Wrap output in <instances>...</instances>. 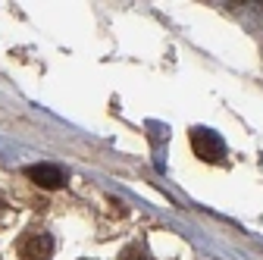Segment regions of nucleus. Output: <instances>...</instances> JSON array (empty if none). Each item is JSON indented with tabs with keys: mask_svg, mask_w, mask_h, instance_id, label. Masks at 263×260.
<instances>
[{
	"mask_svg": "<svg viewBox=\"0 0 263 260\" xmlns=\"http://www.w3.org/2000/svg\"><path fill=\"white\" fill-rule=\"evenodd\" d=\"M191 147L194 154L204 160V163H219V160L226 157V144L216 132H210V128H191Z\"/></svg>",
	"mask_w": 263,
	"mask_h": 260,
	"instance_id": "nucleus-1",
	"label": "nucleus"
},
{
	"mask_svg": "<svg viewBox=\"0 0 263 260\" xmlns=\"http://www.w3.org/2000/svg\"><path fill=\"white\" fill-rule=\"evenodd\" d=\"M16 251H19L22 260H50V254H53V238H50L44 229H31V232H25V235L19 238Z\"/></svg>",
	"mask_w": 263,
	"mask_h": 260,
	"instance_id": "nucleus-2",
	"label": "nucleus"
},
{
	"mask_svg": "<svg viewBox=\"0 0 263 260\" xmlns=\"http://www.w3.org/2000/svg\"><path fill=\"white\" fill-rule=\"evenodd\" d=\"M25 176L35 182V185H41V188H63V185H66L63 170H60V166H47V163H41V166H28Z\"/></svg>",
	"mask_w": 263,
	"mask_h": 260,
	"instance_id": "nucleus-3",
	"label": "nucleus"
},
{
	"mask_svg": "<svg viewBox=\"0 0 263 260\" xmlns=\"http://www.w3.org/2000/svg\"><path fill=\"white\" fill-rule=\"evenodd\" d=\"M119 260H147V254H144L141 245H128V248L119 254Z\"/></svg>",
	"mask_w": 263,
	"mask_h": 260,
	"instance_id": "nucleus-4",
	"label": "nucleus"
},
{
	"mask_svg": "<svg viewBox=\"0 0 263 260\" xmlns=\"http://www.w3.org/2000/svg\"><path fill=\"white\" fill-rule=\"evenodd\" d=\"M4 210H7V201H4V198H0V216H4Z\"/></svg>",
	"mask_w": 263,
	"mask_h": 260,
	"instance_id": "nucleus-5",
	"label": "nucleus"
}]
</instances>
